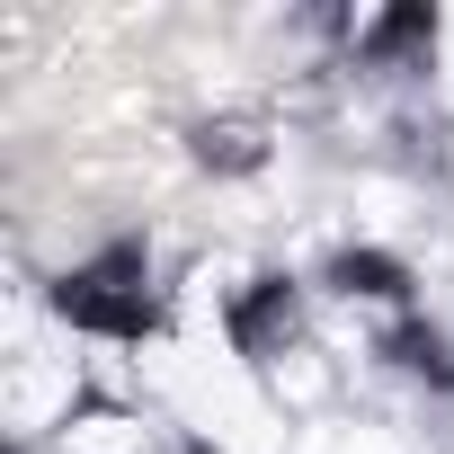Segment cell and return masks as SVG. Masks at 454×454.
Returning <instances> with one entry per match:
<instances>
[{
	"instance_id": "6da1fadb",
	"label": "cell",
	"mask_w": 454,
	"mask_h": 454,
	"mask_svg": "<svg viewBox=\"0 0 454 454\" xmlns=\"http://www.w3.org/2000/svg\"><path fill=\"white\" fill-rule=\"evenodd\" d=\"M169 401H178L223 454H277V445H286V419H277L268 383H259L241 356H223V348H187Z\"/></svg>"
},
{
	"instance_id": "7a4b0ae2",
	"label": "cell",
	"mask_w": 454,
	"mask_h": 454,
	"mask_svg": "<svg viewBox=\"0 0 454 454\" xmlns=\"http://www.w3.org/2000/svg\"><path fill=\"white\" fill-rule=\"evenodd\" d=\"M0 410H10V427H63L72 419V356H10V374H0Z\"/></svg>"
},
{
	"instance_id": "3957f363",
	"label": "cell",
	"mask_w": 454,
	"mask_h": 454,
	"mask_svg": "<svg viewBox=\"0 0 454 454\" xmlns=\"http://www.w3.org/2000/svg\"><path fill=\"white\" fill-rule=\"evenodd\" d=\"M54 445H63V454H143L152 427H143L134 410H107V401H98V410H72V419L54 427Z\"/></svg>"
},
{
	"instance_id": "277c9868",
	"label": "cell",
	"mask_w": 454,
	"mask_h": 454,
	"mask_svg": "<svg viewBox=\"0 0 454 454\" xmlns=\"http://www.w3.org/2000/svg\"><path fill=\"white\" fill-rule=\"evenodd\" d=\"M259 383H268L277 410H321V401H330V365H321L312 348H277V356L259 365Z\"/></svg>"
},
{
	"instance_id": "5b68a950",
	"label": "cell",
	"mask_w": 454,
	"mask_h": 454,
	"mask_svg": "<svg viewBox=\"0 0 454 454\" xmlns=\"http://www.w3.org/2000/svg\"><path fill=\"white\" fill-rule=\"evenodd\" d=\"M356 205H365V223H374V232H392V223L410 214V196H401V187H383V178H365V187H356Z\"/></svg>"
},
{
	"instance_id": "8992f818",
	"label": "cell",
	"mask_w": 454,
	"mask_h": 454,
	"mask_svg": "<svg viewBox=\"0 0 454 454\" xmlns=\"http://www.w3.org/2000/svg\"><path fill=\"white\" fill-rule=\"evenodd\" d=\"M321 454H410V445H401L392 427H339V436H330Z\"/></svg>"
},
{
	"instance_id": "52a82bcc",
	"label": "cell",
	"mask_w": 454,
	"mask_h": 454,
	"mask_svg": "<svg viewBox=\"0 0 454 454\" xmlns=\"http://www.w3.org/2000/svg\"><path fill=\"white\" fill-rule=\"evenodd\" d=\"M436 90H445V107H454V19H445V72H436Z\"/></svg>"
}]
</instances>
